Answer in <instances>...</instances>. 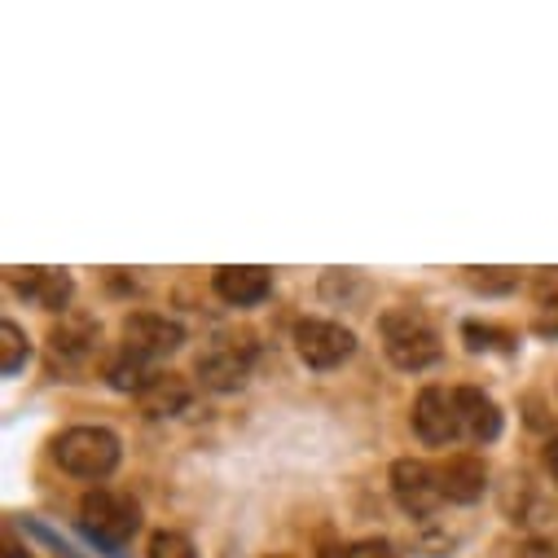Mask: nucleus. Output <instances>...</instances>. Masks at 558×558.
I'll return each instance as SVG.
<instances>
[{
    "mask_svg": "<svg viewBox=\"0 0 558 558\" xmlns=\"http://www.w3.org/2000/svg\"><path fill=\"white\" fill-rule=\"evenodd\" d=\"M378 335H383L387 361L396 369H404V374L432 369L440 361V330L417 308H387L378 317Z\"/></svg>",
    "mask_w": 558,
    "mask_h": 558,
    "instance_id": "obj_1",
    "label": "nucleus"
},
{
    "mask_svg": "<svg viewBox=\"0 0 558 558\" xmlns=\"http://www.w3.org/2000/svg\"><path fill=\"white\" fill-rule=\"evenodd\" d=\"M53 458L75 480H106L119 466V436L110 427H71L53 440Z\"/></svg>",
    "mask_w": 558,
    "mask_h": 558,
    "instance_id": "obj_2",
    "label": "nucleus"
},
{
    "mask_svg": "<svg viewBox=\"0 0 558 558\" xmlns=\"http://www.w3.org/2000/svg\"><path fill=\"white\" fill-rule=\"evenodd\" d=\"M80 527H84L93 541L119 549L123 541L136 536V527H142V510H136V501H132L128 493L93 488V493H84V501H80Z\"/></svg>",
    "mask_w": 558,
    "mask_h": 558,
    "instance_id": "obj_3",
    "label": "nucleus"
},
{
    "mask_svg": "<svg viewBox=\"0 0 558 558\" xmlns=\"http://www.w3.org/2000/svg\"><path fill=\"white\" fill-rule=\"evenodd\" d=\"M391 497L400 501L404 514L413 519H432L445 501V488H440V471L432 462H417V458H400L391 466Z\"/></svg>",
    "mask_w": 558,
    "mask_h": 558,
    "instance_id": "obj_4",
    "label": "nucleus"
},
{
    "mask_svg": "<svg viewBox=\"0 0 558 558\" xmlns=\"http://www.w3.org/2000/svg\"><path fill=\"white\" fill-rule=\"evenodd\" d=\"M295 352L308 369H335L356 352V335L339 322H322V317H304L295 326Z\"/></svg>",
    "mask_w": 558,
    "mask_h": 558,
    "instance_id": "obj_5",
    "label": "nucleus"
},
{
    "mask_svg": "<svg viewBox=\"0 0 558 558\" xmlns=\"http://www.w3.org/2000/svg\"><path fill=\"white\" fill-rule=\"evenodd\" d=\"M251 365H255V343L251 339H216L203 356H198V378L203 387L211 391H238L246 378H251Z\"/></svg>",
    "mask_w": 558,
    "mask_h": 558,
    "instance_id": "obj_6",
    "label": "nucleus"
},
{
    "mask_svg": "<svg viewBox=\"0 0 558 558\" xmlns=\"http://www.w3.org/2000/svg\"><path fill=\"white\" fill-rule=\"evenodd\" d=\"M413 436L427 449H445L449 440H462L458 432V396L449 387H423L413 400Z\"/></svg>",
    "mask_w": 558,
    "mask_h": 558,
    "instance_id": "obj_7",
    "label": "nucleus"
},
{
    "mask_svg": "<svg viewBox=\"0 0 558 558\" xmlns=\"http://www.w3.org/2000/svg\"><path fill=\"white\" fill-rule=\"evenodd\" d=\"M181 343H185V326L177 317H163V313L123 317V352H132V356L159 361V356H172Z\"/></svg>",
    "mask_w": 558,
    "mask_h": 558,
    "instance_id": "obj_8",
    "label": "nucleus"
},
{
    "mask_svg": "<svg viewBox=\"0 0 558 558\" xmlns=\"http://www.w3.org/2000/svg\"><path fill=\"white\" fill-rule=\"evenodd\" d=\"M458 432L466 445H493L501 436V409L484 387H458Z\"/></svg>",
    "mask_w": 558,
    "mask_h": 558,
    "instance_id": "obj_9",
    "label": "nucleus"
},
{
    "mask_svg": "<svg viewBox=\"0 0 558 558\" xmlns=\"http://www.w3.org/2000/svg\"><path fill=\"white\" fill-rule=\"evenodd\" d=\"M211 287H216V295H220L225 304H233V308H251V304L268 300V291H272V272L259 268V264H225V268L211 272Z\"/></svg>",
    "mask_w": 558,
    "mask_h": 558,
    "instance_id": "obj_10",
    "label": "nucleus"
},
{
    "mask_svg": "<svg viewBox=\"0 0 558 558\" xmlns=\"http://www.w3.org/2000/svg\"><path fill=\"white\" fill-rule=\"evenodd\" d=\"M10 282L23 300H36L40 308L62 313V317H66V304L75 295V282L58 268H10Z\"/></svg>",
    "mask_w": 558,
    "mask_h": 558,
    "instance_id": "obj_11",
    "label": "nucleus"
},
{
    "mask_svg": "<svg viewBox=\"0 0 558 558\" xmlns=\"http://www.w3.org/2000/svg\"><path fill=\"white\" fill-rule=\"evenodd\" d=\"M436 471H440L445 501H453V506H475L488 493V466L475 453H458V458L440 462Z\"/></svg>",
    "mask_w": 558,
    "mask_h": 558,
    "instance_id": "obj_12",
    "label": "nucleus"
},
{
    "mask_svg": "<svg viewBox=\"0 0 558 558\" xmlns=\"http://www.w3.org/2000/svg\"><path fill=\"white\" fill-rule=\"evenodd\" d=\"M97 339H101V326L88 313H66L53 326V356L66 365H84L97 356Z\"/></svg>",
    "mask_w": 558,
    "mask_h": 558,
    "instance_id": "obj_13",
    "label": "nucleus"
},
{
    "mask_svg": "<svg viewBox=\"0 0 558 558\" xmlns=\"http://www.w3.org/2000/svg\"><path fill=\"white\" fill-rule=\"evenodd\" d=\"M142 400V409L150 413V417H177V413H185L190 409V400H194V387L181 378V374H155L150 378V387L136 396Z\"/></svg>",
    "mask_w": 558,
    "mask_h": 558,
    "instance_id": "obj_14",
    "label": "nucleus"
},
{
    "mask_svg": "<svg viewBox=\"0 0 558 558\" xmlns=\"http://www.w3.org/2000/svg\"><path fill=\"white\" fill-rule=\"evenodd\" d=\"M155 374H159V369H150V361L132 356V352H119V356H110V365H106V383H110L114 391H132V396H142Z\"/></svg>",
    "mask_w": 558,
    "mask_h": 558,
    "instance_id": "obj_15",
    "label": "nucleus"
},
{
    "mask_svg": "<svg viewBox=\"0 0 558 558\" xmlns=\"http://www.w3.org/2000/svg\"><path fill=\"white\" fill-rule=\"evenodd\" d=\"M27 356H32V343H27L23 326L0 322V374L14 378L19 369H27Z\"/></svg>",
    "mask_w": 558,
    "mask_h": 558,
    "instance_id": "obj_16",
    "label": "nucleus"
},
{
    "mask_svg": "<svg viewBox=\"0 0 558 558\" xmlns=\"http://www.w3.org/2000/svg\"><path fill=\"white\" fill-rule=\"evenodd\" d=\"M150 558H198V549L185 532H155L150 536Z\"/></svg>",
    "mask_w": 558,
    "mask_h": 558,
    "instance_id": "obj_17",
    "label": "nucleus"
},
{
    "mask_svg": "<svg viewBox=\"0 0 558 558\" xmlns=\"http://www.w3.org/2000/svg\"><path fill=\"white\" fill-rule=\"evenodd\" d=\"M466 348L471 352H493V348H501V352H510V335L506 330H493V326H480V322H466Z\"/></svg>",
    "mask_w": 558,
    "mask_h": 558,
    "instance_id": "obj_18",
    "label": "nucleus"
},
{
    "mask_svg": "<svg viewBox=\"0 0 558 558\" xmlns=\"http://www.w3.org/2000/svg\"><path fill=\"white\" fill-rule=\"evenodd\" d=\"M466 282L475 291H510L514 287V272L510 268H466Z\"/></svg>",
    "mask_w": 558,
    "mask_h": 558,
    "instance_id": "obj_19",
    "label": "nucleus"
},
{
    "mask_svg": "<svg viewBox=\"0 0 558 558\" xmlns=\"http://www.w3.org/2000/svg\"><path fill=\"white\" fill-rule=\"evenodd\" d=\"M348 558H400L387 541H378V536H369V541H356V545H348Z\"/></svg>",
    "mask_w": 558,
    "mask_h": 558,
    "instance_id": "obj_20",
    "label": "nucleus"
},
{
    "mask_svg": "<svg viewBox=\"0 0 558 558\" xmlns=\"http://www.w3.org/2000/svg\"><path fill=\"white\" fill-rule=\"evenodd\" d=\"M541 304H545V308H554V313H558V268H554V272H545V277H541Z\"/></svg>",
    "mask_w": 558,
    "mask_h": 558,
    "instance_id": "obj_21",
    "label": "nucleus"
},
{
    "mask_svg": "<svg viewBox=\"0 0 558 558\" xmlns=\"http://www.w3.org/2000/svg\"><path fill=\"white\" fill-rule=\"evenodd\" d=\"M545 471L554 475V484H558V440H549L545 445Z\"/></svg>",
    "mask_w": 558,
    "mask_h": 558,
    "instance_id": "obj_22",
    "label": "nucleus"
},
{
    "mask_svg": "<svg viewBox=\"0 0 558 558\" xmlns=\"http://www.w3.org/2000/svg\"><path fill=\"white\" fill-rule=\"evenodd\" d=\"M5 558H32V549H23V545L10 536V541H5Z\"/></svg>",
    "mask_w": 558,
    "mask_h": 558,
    "instance_id": "obj_23",
    "label": "nucleus"
},
{
    "mask_svg": "<svg viewBox=\"0 0 558 558\" xmlns=\"http://www.w3.org/2000/svg\"><path fill=\"white\" fill-rule=\"evenodd\" d=\"M317 558H348V545H326Z\"/></svg>",
    "mask_w": 558,
    "mask_h": 558,
    "instance_id": "obj_24",
    "label": "nucleus"
}]
</instances>
